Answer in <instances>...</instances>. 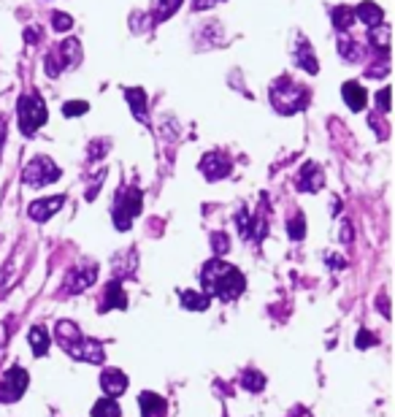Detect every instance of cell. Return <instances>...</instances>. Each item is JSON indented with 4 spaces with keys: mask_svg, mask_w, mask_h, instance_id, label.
I'll use <instances>...</instances> for the list:
<instances>
[{
    "mask_svg": "<svg viewBox=\"0 0 395 417\" xmlns=\"http://www.w3.org/2000/svg\"><path fill=\"white\" fill-rule=\"evenodd\" d=\"M298 417H312V415H306V412H298Z\"/></svg>",
    "mask_w": 395,
    "mask_h": 417,
    "instance_id": "39",
    "label": "cell"
},
{
    "mask_svg": "<svg viewBox=\"0 0 395 417\" xmlns=\"http://www.w3.org/2000/svg\"><path fill=\"white\" fill-rule=\"evenodd\" d=\"M70 25H73V19H70L68 14H63V11L52 14V27H55L57 33H65V30H70Z\"/></svg>",
    "mask_w": 395,
    "mask_h": 417,
    "instance_id": "29",
    "label": "cell"
},
{
    "mask_svg": "<svg viewBox=\"0 0 395 417\" xmlns=\"http://www.w3.org/2000/svg\"><path fill=\"white\" fill-rule=\"evenodd\" d=\"M28 382H30L28 371L22 366H11L3 374V379H0V404H14V401H19L25 396V391H28Z\"/></svg>",
    "mask_w": 395,
    "mask_h": 417,
    "instance_id": "6",
    "label": "cell"
},
{
    "mask_svg": "<svg viewBox=\"0 0 395 417\" xmlns=\"http://www.w3.org/2000/svg\"><path fill=\"white\" fill-rule=\"evenodd\" d=\"M82 63V43L76 38H65L60 43V57L57 54H49L46 60V73L49 76H57L63 68H76Z\"/></svg>",
    "mask_w": 395,
    "mask_h": 417,
    "instance_id": "7",
    "label": "cell"
},
{
    "mask_svg": "<svg viewBox=\"0 0 395 417\" xmlns=\"http://www.w3.org/2000/svg\"><path fill=\"white\" fill-rule=\"evenodd\" d=\"M287 230H290V239L300 242L303 239V230H306V222H303V215H295L290 222H287Z\"/></svg>",
    "mask_w": 395,
    "mask_h": 417,
    "instance_id": "28",
    "label": "cell"
},
{
    "mask_svg": "<svg viewBox=\"0 0 395 417\" xmlns=\"http://www.w3.org/2000/svg\"><path fill=\"white\" fill-rule=\"evenodd\" d=\"M109 309H127V298H125L122 284L117 282V279L109 282L106 293H103V304H100V312H109Z\"/></svg>",
    "mask_w": 395,
    "mask_h": 417,
    "instance_id": "15",
    "label": "cell"
},
{
    "mask_svg": "<svg viewBox=\"0 0 395 417\" xmlns=\"http://www.w3.org/2000/svg\"><path fill=\"white\" fill-rule=\"evenodd\" d=\"M65 203L63 195H55V198H43V201H33L28 206V215L36 220V222H43V220H49V217L55 215L57 209Z\"/></svg>",
    "mask_w": 395,
    "mask_h": 417,
    "instance_id": "12",
    "label": "cell"
},
{
    "mask_svg": "<svg viewBox=\"0 0 395 417\" xmlns=\"http://www.w3.org/2000/svg\"><path fill=\"white\" fill-rule=\"evenodd\" d=\"M368 41L374 49H379L381 54H390V25H374L368 30Z\"/></svg>",
    "mask_w": 395,
    "mask_h": 417,
    "instance_id": "20",
    "label": "cell"
},
{
    "mask_svg": "<svg viewBox=\"0 0 395 417\" xmlns=\"http://www.w3.org/2000/svg\"><path fill=\"white\" fill-rule=\"evenodd\" d=\"M354 19H360L363 25L374 27V25H381L384 22V16H381V9L376 6V3H360L357 9H354Z\"/></svg>",
    "mask_w": 395,
    "mask_h": 417,
    "instance_id": "19",
    "label": "cell"
},
{
    "mask_svg": "<svg viewBox=\"0 0 395 417\" xmlns=\"http://www.w3.org/2000/svg\"><path fill=\"white\" fill-rule=\"evenodd\" d=\"M376 106L381 111H390V87H381L379 95H376Z\"/></svg>",
    "mask_w": 395,
    "mask_h": 417,
    "instance_id": "32",
    "label": "cell"
},
{
    "mask_svg": "<svg viewBox=\"0 0 395 417\" xmlns=\"http://www.w3.org/2000/svg\"><path fill=\"white\" fill-rule=\"evenodd\" d=\"M271 103L279 114H295L309 103V90L303 84H295L290 76H282L271 84Z\"/></svg>",
    "mask_w": 395,
    "mask_h": 417,
    "instance_id": "2",
    "label": "cell"
},
{
    "mask_svg": "<svg viewBox=\"0 0 395 417\" xmlns=\"http://www.w3.org/2000/svg\"><path fill=\"white\" fill-rule=\"evenodd\" d=\"M49 331L46 328H41V325H36L33 331H30V347H33V355L36 358H41V355H46L49 352Z\"/></svg>",
    "mask_w": 395,
    "mask_h": 417,
    "instance_id": "22",
    "label": "cell"
},
{
    "mask_svg": "<svg viewBox=\"0 0 395 417\" xmlns=\"http://www.w3.org/2000/svg\"><path fill=\"white\" fill-rule=\"evenodd\" d=\"M371 344H376V336H374L371 331H366V328H363V331L357 334V347H371Z\"/></svg>",
    "mask_w": 395,
    "mask_h": 417,
    "instance_id": "34",
    "label": "cell"
},
{
    "mask_svg": "<svg viewBox=\"0 0 395 417\" xmlns=\"http://www.w3.org/2000/svg\"><path fill=\"white\" fill-rule=\"evenodd\" d=\"M325 185V176H322V171H320V165L317 163H306L303 165V171H300V182L298 187L303 190V192H317V190Z\"/></svg>",
    "mask_w": 395,
    "mask_h": 417,
    "instance_id": "13",
    "label": "cell"
},
{
    "mask_svg": "<svg viewBox=\"0 0 395 417\" xmlns=\"http://www.w3.org/2000/svg\"><path fill=\"white\" fill-rule=\"evenodd\" d=\"M341 95H344L347 106L352 108V111H363V108H366L368 95H366V90H363V84H357V81H347V84L341 87Z\"/></svg>",
    "mask_w": 395,
    "mask_h": 417,
    "instance_id": "16",
    "label": "cell"
},
{
    "mask_svg": "<svg viewBox=\"0 0 395 417\" xmlns=\"http://www.w3.org/2000/svg\"><path fill=\"white\" fill-rule=\"evenodd\" d=\"M330 22H333V27H336L339 33H347L354 22V11L349 6H336V9L330 11Z\"/></svg>",
    "mask_w": 395,
    "mask_h": 417,
    "instance_id": "23",
    "label": "cell"
},
{
    "mask_svg": "<svg viewBox=\"0 0 395 417\" xmlns=\"http://www.w3.org/2000/svg\"><path fill=\"white\" fill-rule=\"evenodd\" d=\"M209 304H211V298L206 296V293H198V290H184L181 293V307L190 312H206L209 309Z\"/></svg>",
    "mask_w": 395,
    "mask_h": 417,
    "instance_id": "21",
    "label": "cell"
},
{
    "mask_svg": "<svg viewBox=\"0 0 395 417\" xmlns=\"http://www.w3.org/2000/svg\"><path fill=\"white\" fill-rule=\"evenodd\" d=\"M38 33H41V30H38V27H30V30H25V38H28L30 43H36V41L41 38V36H38Z\"/></svg>",
    "mask_w": 395,
    "mask_h": 417,
    "instance_id": "36",
    "label": "cell"
},
{
    "mask_svg": "<svg viewBox=\"0 0 395 417\" xmlns=\"http://www.w3.org/2000/svg\"><path fill=\"white\" fill-rule=\"evenodd\" d=\"M93 417H122V409L114 398H100L95 406H93Z\"/></svg>",
    "mask_w": 395,
    "mask_h": 417,
    "instance_id": "25",
    "label": "cell"
},
{
    "mask_svg": "<svg viewBox=\"0 0 395 417\" xmlns=\"http://www.w3.org/2000/svg\"><path fill=\"white\" fill-rule=\"evenodd\" d=\"M87 103H84V101H70V103H65V106H63V114H65V117H82V114H87Z\"/></svg>",
    "mask_w": 395,
    "mask_h": 417,
    "instance_id": "30",
    "label": "cell"
},
{
    "mask_svg": "<svg viewBox=\"0 0 395 417\" xmlns=\"http://www.w3.org/2000/svg\"><path fill=\"white\" fill-rule=\"evenodd\" d=\"M95 277H98L95 266H84V269L70 274L68 282H65V290H70V293H82V290H87L90 284L95 282Z\"/></svg>",
    "mask_w": 395,
    "mask_h": 417,
    "instance_id": "14",
    "label": "cell"
},
{
    "mask_svg": "<svg viewBox=\"0 0 395 417\" xmlns=\"http://www.w3.org/2000/svg\"><path fill=\"white\" fill-rule=\"evenodd\" d=\"M293 57H295V66H298L300 71H306V73H312V76L317 73V71H320V63H317V57H314L312 43L303 38V36H298V38H295Z\"/></svg>",
    "mask_w": 395,
    "mask_h": 417,
    "instance_id": "10",
    "label": "cell"
},
{
    "mask_svg": "<svg viewBox=\"0 0 395 417\" xmlns=\"http://www.w3.org/2000/svg\"><path fill=\"white\" fill-rule=\"evenodd\" d=\"M57 179H60V168L55 165V160L43 158V155L33 158V160H30V165L25 168V174H22V182H25L28 187H33V190L46 187L49 182H57Z\"/></svg>",
    "mask_w": 395,
    "mask_h": 417,
    "instance_id": "5",
    "label": "cell"
},
{
    "mask_svg": "<svg viewBox=\"0 0 395 417\" xmlns=\"http://www.w3.org/2000/svg\"><path fill=\"white\" fill-rule=\"evenodd\" d=\"M100 388L106 391L109 398H117V396H122L127 391V377H125L120 369H106L100 374Z\"/></svg>",
    "mask_w": 395,
    "mask_h": 417,
    "instance_id": "11",
    "label": "cell"
},
{
    "mask_svg": "<svg viewBox=\"0 0 395 417\" xmlns=\"http://www.w3.org/2000/svg\"><path fill=\"white\" fill-rule=\"evenodd\" d=\"M3 336H6V325L0 323V347H3Z\"/></svg>",
    "mask_w": 395,
    "mask_h": 417,
    "instance_id": "38",
    "label": "cell"
},
{
    "mask_svg": "<svg viewBox=\"0 0 395 417\" xmlns=\"http://www.w3.org/2000/svg\"><path fill=\"white\" fill-rule=\"evenodd\" d=\"M138 401H141L138 406H141V415L144 417H165V409H168V406H165V401L157 393H141Z\"/></svg>",
    "mask_w": 395,
    "mask_h": 417,
    "instance_id": "18",
    "label": "cell"
},
{
    "mask_svg": "<svg viewBox=\"0 0 395 417\" xmlns=\"http://www.w3.org/2000/svg\"><path fill=\"white\" fill-rule=\"evenodd\" d=\"M181 3H184V0H160V3H157V9H154V19H157V22L168 19L171 14L179 11V6H181Z\"/></svg>",
    "mask_w": 395,
    "mask_h": 417,
    "instance_id": "26",
    "label": "cell"
},
{
    "mask_svg": "<svg viewBox=\"0 0 395 417\" xmlns=\"http://www.w3.org/2000/svg\"><path fill=\"white\" fill-rule=\"evenodd\" d=\"M16 114H19V128L25 135H33L43 122H46V103L41 101L38 93H25L19 98V106H16Z\"/></svg>",
    "mask_w": 395,
    "mask_h": 417,
    "instance_id": "3",
    "label": "cell"
},
{
    "mask_svg": "<svg viewBox=\"0 0 395 417\" xmlns=\"http://www.w3.org/2000/svg\"><path fill=\"white\" fill-rule=\"evenodd\" d=\"M125 98H127V106L136 114L138 122L149 120V114H147V95H144L141 87H127V90H125Z\"/></svg>",
    "mask_w": 395,
    "mask_h": 417,
    "instance_id": "17",
    "label": "cell"
},
{
    "mask_svg": "<svg viewBox=\"0 0 395 417\" xmlns=\"http://www.w3.org/2000/svg\"><path fill=\"white\" fill-rule=\"evenodd\" d=\"M103 179H106V168L98 174V179H95V185H90V190H87V201H93L98 192H100V185H103Z\"/></svg>",
    "mask_w": 395,
    "mask_h": 417,
    "instance_id": "33",
    "label": "cell"
},
{
    "mask_svg": "<svg viewBox=\"0 0 395 417\" xmlns=\"http://www.w3.org/2000/svg\"><path fill=\"white\" fill-rule=\"evenodd\" d=\"M141 203H144V195L141 190L130 187L127 192H122L117 201H114V209H111V217H114V225L120 230H130V222L141 215Z\"/></svg>",
    "mask_w": 395,
    "mask_h": 417,
    "instance_id": "4",
    "label": "cell"
},
{
    "mask_svg": "<svg viewBox=\"0 0 395 417\" xmlns=\"http://www.w3.org/2000/svg\"><path fill=\"white\" fill-rule=\"evenodd\" d=\"M219 0H195V3H192V9H195V11H204V9H211V6H217Z\"/></svg>",
    "mask_w": 395,
    "mask_h": 417,
    "instance_id": "35",
    "label": "cell"
},
{
    "mask_svg": "<svg viewBox=\"0 0 395 417\" xmlns=\"http://www.w3.org/2000/svg\"><path fill=\"white\" fill-rule=\"evenodd\" d=\"M63 350L73 355L76 361H84V364H103V344L100 341H93V339L79 336L73 344L63 347Z\"/></svg>",
    "mask_w": 395,
    "mask_h": 417,
    "instance_id": "8",
    "label": "cell"
},
{
    "mask_svg": "<svg viewBox=\"0 0 395 417\" xmlns=\"http://www.w3.org/2000/svg\"><path fill=\"white\" fill-rule=\"evenodd\" d=\"M211 242H214V252H217V255H225V252H228V247H231V242H228V236H225V233H222V236L214 233V236H211Z\"/></svg>",
    "mask_w": 395,
    "mask_h": 417,
    "instance_id": "31",
    "label": "cell"
},
{
    "mask_svg": "<svg viewBox=\"0 0 395 417\" xmlns=\"http://www.w3.org/2000/svg\"><path fill=\"white\" fill-rule=\"evenodd\" d=\"M3 141H6V122L0 120V144H3Z\"/></svg>",
    "mask_w": 395,
    "mask_h": 417,
    "instance_id": "37",
    "label": "cell"
},
{
    "mask_svg": "<svg viewBox=\"0 0 395 417\" xmlns=\"http://www.w3.org/2000/svg\"><path fill=\"white\" fill-rule=\"evenodd\" d=\"M241 385H244L246 391L258 393V391H263V388H265V377H263V374H258V371H244Z\"/></svg>",
    "mask_w": 395,
    "mask_h": 417,
    "instance_id": "27",
    "label": "cell"
},
{
    "mask_svg": "<svg viewBox=\"0 0 395 417\" xmlns=\"http://www.w3.org/2000/svg\"><path fill=\"white\" fill-rule=\"evenodd\" d=\"M231 158L228 155H222V152H209L204 155V160H201V171H204L206 179H211V182H217L222 176L231 174Z\"/></svg>",
    "mask_w": 395,
    "mask_h": 417,
    "instance_id": "9",
    "label": "cell"
},
{
    "mask_svg": "<svg viewBox=\"0 0 395 417\" xmlns=\"http://www.w3.org/2000/svg\"><path fill=\"white\" fill-rule=\"evenodd\" d=\"M339 52H341V57H344V60H349V63H360V57H363L360 46H357L349 36H341L339 38Z\"/></svg>",
    "mask_w": 395,
    "mask_h": 417,
    "instance_id": "24",
    "label": "cell"
},
{
    "mask_svg": "<svg viewBox=\"0 0 395 417\" xmlns=\"http://www.w3.org/2000/svg\"><path fill=\"white\" fill-rule=\"evenodd\" d=\"M201 284H204L206 296H217L222 301H233V298H238L244 293L246 279L236 266L214 257L201 271Z\"/></svg>",
    "mask_w": 395,
    "mask_h": 417,
    "instance_id": "1",
    "label": "cell"
}]
</instances>
